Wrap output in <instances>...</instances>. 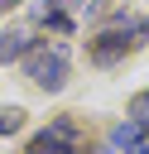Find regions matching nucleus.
I'll return each mask as SVG.
<instances>
[{"label":"nucleus","mask_w":149,"mask_h":154,"mask_svg":"<svg viewBox=\"0 0 149 154\" xmlns=\"http://www.w3.org/2000/svg\"><path fill=\"white\" fill-rule=\"evenodd\" d=\"M24 72H29L43 91H58V87L67 82V53H62V48H48V43H34V48L24 53Z\"/></svg>","instance_id":"nucleus-1"},{"label":"nucleus","mask_w":149,"mask_h":154,"mask_svg":"<svg viewBox=\"0 0 149 154\" xmlns=\"http://www.w3.org/2000/svg\"><path fill=\"white\" fill-rule=\"evenodd\" d=\"M139 34H144V24H139V19L115 24V29H106V34H96V38H91V58L106 67V63H115L125 48H135V43H139Z\"/></svg>","instance_id":"nucleus-2"},{"label":"nucleus","mask_w":149,"mask_h":154,"mask_svg":"<svg viewBox=\"0 0 149 154\" xmlns=\"http://www.w3.org/2000/svg\"><path fill=\"white\" fill-rule=\"evenodd\" d=\"M29 154H77V130H72V120H53L43 135H34Z\"/></svg>","instance_id":"nucleus-3"},{"label":"nucleus","mask_w":149,"mask_h":154,"mask_svg":"<svg viewBox=\"0 0 149 154\" xmlns=\"http://www.w3.org/2000/svg\"><path fill=\"white\" fill-rule=\"evenodd\" d=\"M111 149L115 154H149V130L139 120H120L111 130Z\"/></svg>","instance_id":"nucleus-4"},{"label":"nucleus","mask_w":149,"mask_h":154,"mask_svg":"<svg viewBox=\"0 0 149 154\" xmlns=\"http://www.w3.org/2000/svg\"><path fill=\"white\" fill-rule=\"evenodd\" d=\"M34 43H29V34L24 29H10V34H0V63H14V58H24Z\"/></svg>","instance_id":"nucleus-5"},{"label":"nucleus","mask_w":149,"mask_h":154,"mask_svg":"<svg viewBox=\"0 0 149 154\" xmlns=\"http://www.w3.org/2000/svg\"><path fill=\"white\" fill-rule=\"evenodd\" d=\"M82 0H43L38 5V19H48V24H58V29H67V19H62V10H77Z\"/></svg>","instance_id":"nucleus-6"},{"label":"nucleus","mask_w":149,"mask_h":154,"mask_svg":"<svg viewBox=\"0 0 149 154\" xmlns=\"http://www.w3.org/2000/svg\"><path fill=\"white\" fill-rule=\"evenodd\" d=\"M130 120H139V125L149 130V91H135V96H130Z\"/></svg>","instance_id":"nucleus-7"},{"label":"nucleus","mask_w":149,"mask_h":154,"mask_svg":"<svg viewBox=\"0 0 149 154\" xmlns=\"http://www.w3.org/2000/svg\"><path fill=\"white\" fill-rule=\"evenodd\" d=\"M19 125H24V111H19V106H10V111H0V135H14Z\"/></svg>","instance_id":"nucleus-8"},{"label":"nucleus","mask_w":149,"mask_h":154,"mask_svg":"<svg viewBox=\"0 0 149 154\" xmlns=\"http://www.w3.org/2000/svg\"><path fill=\"white\" fill-rule=\"evenodd\" d=\"M10 5H19V0H0V10H10Z\"/></svg>","instance_id":"nucleus-9"}]
</instances>
